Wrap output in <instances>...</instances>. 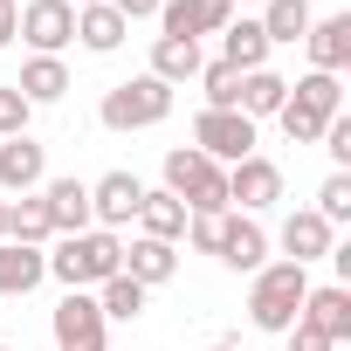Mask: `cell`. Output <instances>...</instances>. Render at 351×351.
<instances>
[{
	"mask_svg": "<svg viewBox=\"0 0 351 351\" xmlns=\"http://www.w3.org/2000/svg\"><path fill=\"white\" fill-rule=\"evenodd\" d=\"M49 276L62 289H104L110 276H124V234L110 228H83V234H62L49 248Z\"/></svg>",
	"mask_w": 351,
	"mask_h": 351,
	"instance_id": "obj_1",
	"label": "cell"
},
{
	"mask_svg": "<svg viewBox=\"0 0 351 351\" xmlns=\"http://www.w3.org/2000/svg\"><path fill=\"white\" fill-rule=\"evenodd\" d=\"M303 296H310V269H296V262L269 255V262L248 276V324H255V330H269V337H282V330L296 324Z\"/></svg>",
	"mask_w": 351,
	"mask_h": 351,
	"instance_id": "obj_2",
	"label": "cell"
},
{
	"mask_svg": "<svg viewBox=\"0 0 351 351\" xmlns=\"http://www.w3.org/2000/svg\"><path fill=\"white\" fill-rule=\"evenodd\" d=\"M165 193L186 200V214H228V165H214L193 145L165 152Z\"/></svg>",
	"mask_w": 351,
	"mask_h": 351,
	"instance_id": "obj_3",
	"label": "cell"
},
{
	"mask_svg": "<svg viewBox=\"0 0 351 351\" xmlns=\"http://www.w3.org/2000/svg\"><path fill=\"white\" fill-rule=\"evenodd\" d=\"M172 97H180V90H165L158 76H124V83L104 90L97 124H104V131H152V124L172 117Z\"/></svg>",
	"mask_w": 351,
	"mask_h": 351,
	"instance_id": "obj_4",
	"label": "cell"
},
{
	"mask_svg": "<svg viewBox=\"0 0 351 351\" xmlns=\"http://www.w3.org/2000/svg\"><path fill=\"white\" fill-rule=\"evenodd\" d=\"M193 152H207L214 165H241L248 152H262V124H248L241 110H200L193 117Z\"/></svg>",
	"mask_w": 351,
	"mask_h": 351,
	"instance_id": "obj_5",
	"label": "cell"
},
{
	"mask_svg": "<svg viewBox=\"0 0 351 351\" xmlns=\"http://www.w3.org/2000/svg\"><path fill=\"white\" fill-rule=\"evenodd\" d=\"M49 330H56V351H110V324L90 289H62V303L49 310Z\"/></svg>",
	"mask_w": 351,
	"mask_h": 351,
	"instance_id": "obj_6",
	"label": "cell"
},
{
	"mask_svg": "<svg viewBox=\"0 0 351 351\" xmlns=\"http://www.w3.org/2000/svg\"><path fill=\"white\" fill-rule=\"evenodd\" d=\"M276 200H282V165H276L269 152H248L241 165H228V207H234V214H255V221H262Z\"/></svg>",
	"mask_w": 351,
	"mask_h": 351,
	"instance_id": "obj_7",
	"label": "cell"
},
{
	"mask_svg": "<svg viewBox=\"0 0 351 351\" xmlns=\"http://www.w3.org/2000/svg\"><path fill=\"white\" fill-rule=\"evenodd\" d=\"M14 35L28 42V56H62L76 42V8L69 0H21V28Z\"/></svg>",
	"mask_w": 351,
	"mask_h": 351,
	"instance_id": "obj_8",
	"label": "cell"
},
{
	"mask_svg": "<svg viewBox=\"0 0 351 351\" xmlns=\"http://www.w3.org/2000/svg\"><path fill=\"white\" fill-rule=\"evenodd\" d=\"M49 180V145L35 131L21 138H0V200H21V193H42Z\"/></svg>",
	"mask_w": 351,
	"mask_h": 351,
	"instance_id": "obj_9",
	"label": "cell"
},
{
	"mask_svg": "<svg viewBox=\"0 0 351 351\" xmlns=\"http://www.w3.org/2000/svg\"><path fill=\"white\" fill-rule=\"evenodd\" d=\"M269 255H276V248H269V228H262L255 214H234V207H228V214H221V248H214V262L234 269V276H255Z\"/></svg>",
	"mask_w": 351,
	"mask_h": 351,
	"instance_id": "obj_10",
	"label": "cell"
},
{
	"mask_svg": "<svg viewBox=\"0 0 351 351\" xmlns=\"http://www.w3.org/2000/svg\"><path fill=\"white\" fill-rule=\"evenodd\" d=\"M228 21H234V0H158V35H172V42L221 35Z\"/></svg>",
	"mask_w": 351,
	"mask_h": 351,
	"instance_id": "obj_11",
	"label": "cell"
},
{
	"mask_svg": "<svg viewBox=\"0 0 351 351\" xmlns=\"http://www.w3.org/2000/svg\"><path fill=\"white\" fill-rule=\"evenodd\" d=\"M138 200H145V180H138V172H124V165L104 172V180H90V221L110 228V234L138 221Z\"/></svg>",
	"mask_w": 351,
	"mask_h": 351,
	"instance_id": "obj_12",
	"label": "cell"
},
{
	"mask_svg": "<svg viewBox=\"0 0 351 351\" xmlns=\"http://www.w3.org/2000/svg\"><path fill=\"white\" fill-rule=\"evenodd\" d=\"M269 248H282V262L310 269V262H324V255L337 248V228H330V221H317L310 207H296V214L276 228V241H269Z\"/></svg>",
	"mask_w": 351,
	"mask_h": 351,
	"instance_id": "obj_13",
	"label": "cell"
},
{
	"mask_svg": "<svg viewBox=\"0 0 351 351\" xmlns=\"http://www.w3.org/2000/svg\"><path fill=\"white\" fill-rule=\"evenodd\" d=\"M296 324H310L317 337H330V344L344 351V344H351V289H344V282H310Z\"/></svg>",
	"mask_w": 351,
	"mask_h": 351,
	"instance_id": "obj_14",
	"label": "cell"
},
{
	"mask_svg": "<svg viewBox=\"0 0 351 351\" xmlns=\"http://www.w3.org/2000/svg\"><path fill=\"white\" fill-rule=\"evenodd\" d=\"M42 207H49V228H56V241L62 234H83V228H97L90 221V180H76V172H49L42 180Z\"/></svg>",
	"mask_w": 351,
	"mask_h": 351,
	"instance_id": "obj_15",
	"label": "cell"
},
{
	"mask_svg": "<svg viewBox=\"0 0 351 351\" xmlns=\"http://www.w3.org/2000/svg\"><path fill=\"white\" fill-rule=\"evenodd\" d=\"M303 49H310V69L344 76V69H351V14H344V8H337V14H317L310 35H303Z\"/></svg>",
	"mask_w": 351,
	"mask_h": 351,
	"instance_id": "obj_16",
	"label": "cell"
},
{
	"mask_svg": "<svg viewBox=\"0 0 351 351\" xmlns=\"http://www.w3.org/2000/svg\"><path fill=\"white\" fill-rule=\"evenodd\" d=\"M124 276L145 282V289H165L172 276H180V248H172V241H152V234H131V241H124Z\"/></svg>",
	"mask_w": 351,
	"mask_h": 351,
	"instance_id": "obj_17",
	"label": "cell"
},
{
	"mask_svg": "<svg viewBox=\"0 0 351 351\" xmlns=\"http://www.w3.org/2000/svg\"><path fill=\"white\" fill-rule=\"evenodd\" d=\"M14 90L28 97V110H49V104H62L76 83H69V62H62V56H28L21 76H14Z\"/></svg>",
	"mask_w": 351,
	"mask_h": 351,
	"instance_id": "obj_18",
	"label": "cell"
},
{
	"mask_svg": "<svg viewBox=\"0 0 351 351\" xmlns=\"http://www.w3.org/2000/svg\"><path fill=\"white\" fill-rule=\"evenodd\" d=\"M186 221H193V214H186V200H172L165 186H145V200H138V221H131V228H138V234H152V241H172V248H180V241H186Z\"/></svg>",
	"mask_w": 351,
	"mask_h": 351,
	"instance_id": "obj_19",
	"label": "cell"
},
{
	"mask_svg": "<svg viewBox=\"0 0 351 351\" xmlns=\"http://www.w3.org/2000/svg\"><path fill=\"white\" fill-rule=\"evenodd\" d=\"M269 56H276V49H269V35H262L255 14H234V21L221 28V62H228V69L248 76V69H269Z\"/></svg>",
	"mask_w": 351,
	"mask_h": 351,
	"instance_id": "obj_20",
	"label": "cell"
},
{
	"mask_svg": "<svg viewBox=\"0 0 351 351\" xmlns=\"http://www.w3.org/2000/svg\"><path fill=\"white\" fill-rule=\"evenodd\" d=\"M282 104H289V76H282L276 62H269V69H248V76H241V97H234V110H241L248 124H269V117H276Z\"/></svg>",
	"mask_w": 351,
	"mask_h": 351,
	"instance_id": "obj_21",
	"label": "cell"
},
{
	"mask_svg": "<svg viewBox=\"0 0 351 351\" xmlns=\"http://www.w3.org/2000/svg\"><path fill=\"white\" fill-rule=\"evenodd\" d=\"M42 282H49V248L0 241V296H35Z\"/></svg>",
	"mask_w": 351,
	"mask_h": 351,
	"instance_id": "obj_22",
	"label": "cell"
},
{
	"mask_svg": "<svg viewBox=\"0 0 351 351\" xmlns=\"http://www.w3.org/2000/svg\"><path fill=\"white\" fill-rule=\"evenodd\" d=\"M124 35H131V21L110 8V0H97V8H76V42H83L90 56H117Z\"/></svg>",
	"mask_w": 351,
	"mask_h": 351,
	"instance_id": "obj_23",
	"label": "cell"
},
{
	"mask_svg": "<svg viewBox=\"0 0 351 351\" xmlns=\"http://www.w3.org/2000/svg\"><path fill=\"white\" fill-rule=\"evenodd\" d=\"M200 42H172V35H152V69L145 76H158L165 90H180V83H193L200 76Z\"/></svg>",
	"mask_w": 351,
	"mask_h": 351,
	"instance_id": "obj_24",
	"label": "cell"
},
{
	"mask_svg": "<svg viewBox=\"0 0 351 351\" xmlns=\"http://www.w3.org/2000/svg\"><path fill=\"white\" fill-rule=\"evenodd\" d=\"M262 35H269V49H296L303 35H310V21H317V8L310 0H262Z\"/></svg>",
	"mask_w": 351,
	"mask_h": 351,
	"instance_id": "obj_25",
	"label": "cell"
},
{
	"mask_svg": "<svg viewBox=\"0 0 351 351\" xmlns=\"http://www.w3.org/2000/svg\"><path fill=\"white\" fill-rule=\"evenodd\" d=\"M8 241H21V248H49V241H56L42 193H21V200H8Z\"/></svg>",
	"mask_w": 351,
	"mask_h": 351,
	"instance_id": "obj_26",
	"label": "cell"
},
{
	"mask_svg": "<svg viewBox=\"0 0 351 351\" xmlns=\"http://www.w3.org/2000/svg\"><path fill=\"white\" fill-rule=\"evenodd\" d=\"M97 296V310H104V324H138L145 317V303H152V289L145 282H131V276H110L104 289H90Z\"/></svg>",
	"mask_w": 351,
	"mask_h": 351,
	"instance_id": "obj_27",
	"label": "cell"
},
{
	"mask_svg": "<svg viewBox=\"0 0 351 351\" xmlns=\"http://www.w3.org/2000/svg\"><path fill=\"white\" fill-rule=\"evenodd\" d=\"M289 104H303V110H317V117H337V110H344V76L303 69V76L289 83Z\"/></svg>",
	"mask_w": 351,
	"mask_h": 351,
	"instance_id": "obj_28",
	"label": "cell"
},
{
	"mask_svg": "<svg viewBox=\"0 0 351 351\" xmlns=\"http://www.w3.org/2000/svg\"><path fill=\"white\" fill-rule=\"evenodd\" d=\"M200 90H207V104L200 110H234V97H241V69H228L221 56L214 62H200V76H193Z\"/></svg>",
	"mask_w": 351,
	"mask_h": 351,
	"instance_id": "obj_29",
	"label": "cell"
},
{
	"mask_svg": "<svg viewBox=\"0 0 351 351\" xmlns=\"http://www.w3.org/2000/svg\"><path fill=\"white\" fill-rule=\"evenodd\" d=\"M317 221H330V228H344L351 221V172H330V180L317 186V207H310Z\"/></svg>",
	"mask_w": 351,
	"mask_h": 351,
	"instance_id": "obj_30",
	"label": "cell"
},
{
	"mask_svg": "<svg viewBox=\"0 0 351 351\" xmlns=\"http://www.w3.org/2000/svg\"><path fill=\"white\" fill-rule=\"evenodd\" d=\"M276 124H282V138H289V145H317L330 117H317V110H303V104H282V110H276Z\"/></svg>",
	"mask_w": 351,
	"mask_h": 351,
	"instance_id": "obj_31",
	"label": "cell"
},
{
	"mask_svg": "<svg viewBox=\"0 0 351 351\" xmlns=\"http://www.w3.org/2000/svg\"><path fill=\"white\" fill-rule=\"evenodd\" d=\"M324 152H330V172H351V110H337L330 124H324V138H317Z\"/></svg>",
	"mask_w": 351,
	"mask_h": 351,
	"instance_id": "obj_32",
	"label": "cell"
},
{
	"mask_svg": "<svg viewBox=\"0 0 351 351\" xmlns=\"http://www.w3.org/2000/svg\"><path fill=\"white\" fill-rule=\"evenodd\" d=\"M35 124V110H28V97L14 90V83H0V138H21Z\"/></svg>",
	"mask_w": 351,
	"mask_h": 351,
	"instance_id": "obj_33",
	"label": "cell"
},
{
	"mask_svg": "<svg viewBox=\"0 0 351 351\" xmlns=\"http://www.w3.org/2000/svg\"><path fill=\"white\" fill-rule=\"evenodd\" d=\"M186 241H193L200 255H214V248H221V214H193V221H186Z\"/></svg>",
	"mask_w": 351,
	"mask_h": 351,
	"instance_id": "obj_34",
	"label": "cell"
},
{
	"mask_svg": "<svg viewBox=\"0 0 351 351\" xmlns=\"http://www.w3.org/2000/svg\"><path fill=\"white\" fill-rule=\"evenodd\" d=\"M282 344H289V351H337V344H330V337H317L310 324H289V330H282Z\"/></svg>",
	"mask_w": 351,
	"mask_h": 351,
	"instance_id": "obj_35",
	"label": "cell"
},
{
	"mask_svg": "<svg viewBox=\"0 0 351 351\" xmlns=\"http://www.w3.org/2000/svg\"><path fill=\"white\" fill-rule=\"evenodd\" d=\"M14 28H21V0H0V56L14 49Z\"/></svg>",
	"mask_w": 351,
	"mask_h": 351,
	"instance_id": "obj_36",
	"label": "cell"
},
{
	"mask_svg": "<svg viewBox=\"0 0 351 351\" xmlns=\"http://www.w3.org/2000/svg\"><path fill=\"white\" fill-rule=\"evenodd\" d=\"M124 21H158V0H110Z\"/></svg>",
	"mask_w": 351,
	"mask_h": 351,
	"instance_id": "obj_37",
	"label": "cell"
},
{
	"mask_svg": "<svg viewBox=\"0 0 351 351\" xmlns=\"http://www.w3.org/2000/svg\"><path fill=\"white\" fill-rule=\"evenodd\" d=\"M200 351H241V344H234V337H221V344H200Z\"/></svg>",
	"mask_w": 351,
	"mask_h": 351,
	"instance_id": "obj_38",
	"label": "cell"
},
{
	"mask_svg": "<svg viewBox=\"0 0 351 351\" xmlns=\"http://www.w3.org/2000/svg\"><path fill=\"white\" fill-rule=\"evenodd\" d=\"M0 241H8V200H0Z\"/></svg>",
	"mask_w": 351,
	"mask_h": 351,
	"instance_id": "obj_39",
	"label": "cell"
},
{
	"mask_svg": "<svg viewBox=\"0 0 351 351\" xmlns=\"http://www.w3.org/2000/svg\"><path fill=\"white\" fill-rule=\"evenodd\" d=\"M241 8H262V0H234V14H241Z\"/></svg>",
	"mask_w": 351,
	"mask_h": 351,
	"instance_id": "obj_40",
	"label": "cell"
},
{
	"mask_svg": "<svg viewBox=\"0 0 351 351\" xmlns=\"http://www.w3.org/2000/svg\"><path fill=\"white\" fill-rule=\"evenodd\" d=\"M69 8H97V0H69Z\"/></svg>",
	"mask_w": 351,
	"mask_h": 351,
	"instance_id": "obj_41",
	"label": "cell"
},
{
	"mask_svg": "<svg viewBox=\"0 0 351 351\" xmlns=\"http://www.w3.org/2000/svg\"><path fill=\"white\" fill-rule=\"evenodd\" d=\"M0 351H21V344H0Z\"/></svg>",
	"mask_w": 351,
	"mask_h": 351,
	"instance_id": "obj_42",
	"label": "cell"
}]
</instances>
